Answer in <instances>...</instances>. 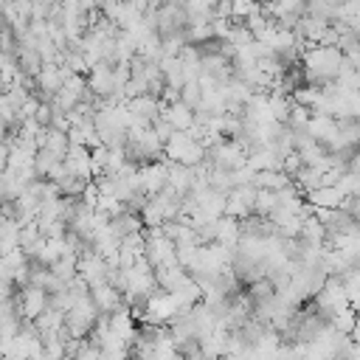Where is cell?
Returning <instances> with one entry per match:
<instances>
[{"mask_svg": "<svg viewBox=\"0 0 360 360\" xmlns=\"http://www.w3.org/2000/svg\"><path fill=\"white\" fill-rule=\"evenodd\" d=\"M346 62V53L335 45H309L304 53H301V68H304V76L309 84H329V82H338V73Z\"/></svg>", "mask_w": 360, "mask_h": 360, "instance_id": "obj_1", "label": "cell"}, {"mask_svg": "<svg viewBox=\"0 0 360 360\" xmlns=\"http://www.w3.org/2000/svg\"><path fill=\"white\" fill-rule=\"evenodd\" d=\"M248 155L250 152L239 141H233V138H225V141L208 146V163L211 166H219V169H228V172L242 169L248 163Z\"/></svg>", "mask_w": 360, "mask_h": 360, "instance_id": "obj_2", "label": "cell"}, {"mask_svg": "<svg viewBox=\"0 0 360 360\" xmlns=\"http://www.w3.org/2000/svg\"><path fill=\"white\" fill-rule=\"evenodd\" d=\"M17 301H20V312L22 321H37L48 307H51V292L45 287H20L17 290Z\"/></svg>", "mask_w": 360, "mask_h": 360, "instance_id": "obj_3", "label": "cell"}, {"mask_svg": "<svg viewBox=\"0 0 360 360\" xmlns=\"http://www.w3.org/2000/svg\"><path fill=\"white\" fill-rule=\"evenodd\" d=\"M87 84H90V90H93L96 96H101V98L121 93V90H118V82H115V68L107 65V62H98V65L90 68V73H87Z\"/></svg>", "mask_w": 360, "mask_h": 360, "instance_id": "obj_4", "label": "cell"}, {"mask_svg": "<svg viewBox=\"0 0 360 360\" xmlns=\"http://www.w3.org/2000/svg\"><path fill=\"white\" fill-rule=\"evenodd\" d=\"M65 166L70 169V174H76L82 180H93L96 177V172H93V152L84 143H70V152L65 158Z\"/></svg>", "mask_w": 360, "mask_h": 360, "instance_id": "obj_5", "label": "cell"}, {"mask_svg": "<svg viewBox=\"0 0 360 360\" xmlns=\"http://www.w3.org/2000/svg\"><path fill=\"white\" fill-rule=\"evenodd\" d=\"M163 118H166L174 129H191L194 121H197V110L188 107L186 101H177V104H166V107H163Z\"/></svg>", "mask_w": 360, "mask_h": 360, "instance_id": "obj_6", "label": "cell"}, {"mask_svg": "<svg viewBox=\"0 0 360 360\" xmlns=\"http://www.w3.org/2000/svg\"><path fill=\"white\" fill-rule=\"evenodd\" d=\"M343 197H346V194H343L338 186H321V188H315V191L307 194V200H309L315 208H340Z\"/></svg>", "mask_w": 360, "mask_h": 360, "instance_id": "obj_7", "label": "cell"}, {"mask_svg": "<svg viewBox=\"0 0 360 360\" xmlns=\"http://www.w3.org/2000/svg\"><path fill=\"white\" fill-rule=\"evenodd\" d=\"M292 183H295V186L304 191V197H307L309 191H315V188L323 186V172H321L318 166H307V163H304L301 172L292 177Z\"/></svg>", "mask_w": 360, "mask_h": 360, "instance_id": "obj_8", "label": "cell"}, {"mask_svg": "<svg viewBox=\"0 0 360 360\" xmlns=\"http://www.w3.org/2000/svg\"><path fill=\"white\" fill-rule=\"evenodd\" d=\"M42 149H48V152H53L59 160H65L68 152H70V135H68V132H59V129H53V127H48V143H45Z\"/></svg>", "mask_w": 360, "mask_h": 360, "instance_id": "obj_9", "label": "cell"}, {"mask_svg": "<svg viewBox=\"0 0 360 360\" xmlns=\"http://www.w3.org/2000/svg\"><path fill=\"white\" fill-rule=\"evenodd\" d=\"M276 208H278V194L270 191V188H259V191H256L253 214H259V217H273Z\"/></svg>", "mask_w": 360, "mask_h": 360, "instance_id": "obj_10", "label": "cell"}, {"mask_svg": "<svg viewBox=\"0 0 360 360\" xmlns=\"http://www.w3.org/2000/svg\"><path fill=\"white\" fill-rule=\"evenodd\" d=\"M256 11H262V3H256V0H231V20H236V22H245Z\"/></svg>", "mask_w": 360, "mask_h": 360, "instance_id": "obj_11", "label": "cell"}, {"mask_svg": "<svg viewBox=\"0 0 360 360\" xmlns=\"http://www.w3.org/2000/svg\"><path fill=\"white\" fill-rule=\"evenodd\" d=\"M180 98L188 104V107H200L202 104V84L200 82H186L183 84V90H180Z\"/></svg>", "mask_w": 360, "mask_h": 360, "instance_id": "obj_12", "label": "cell"}, {"mask_svg": "<svg viewBox=\"0 0 360 360\" xmlns=\"http://www.w3.org/2000/svg\"><path fill=\"white\" fill-rule=\"evenodd\" d=\"M349 172H357V174H360V149L352 152V158H349Z\"/></svg>", "mask_w": 360, "mask_h": 360, "instance_id": "obj_13", "label": "cell"}]
</instances>
